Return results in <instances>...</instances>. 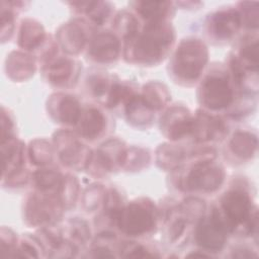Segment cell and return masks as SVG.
<instances>
[{
  "instance_id": "6da1fadb",
  "label": "cell",
  "mask_w": 259,
  "mask_h": 259,
  "mask_svg": "<svg viewBox=\"0 0 259 259\" xmlns=\"http://www.w3.org/2000/svg\"><path fill=\"white\" fill-rule=\"evenodd\" d=\"M175 30L170 22L144 24L135 37L123 42L122 55L127 63L155 66L170 53Z\"/></svg>"
},
{
  "instance_id": "7a4b0ae2",
  "label": "cell",
  "mask_w": 259,
  "mask_h": 259,
  "mask_svg": "<svg viewBox=\"0 0 259 259\" xmlns=\"http://www.w3.org/2000/svg\"><path fill=\"white\" fill-rule=\"evenodd\" d=\"M229 234L257 236L258 214L253 197L244 184L231 186L214 205Z\"/></svg>"
},
{
  "instance_id": "3957f363",
  "label": "cell",
  "mask_w": 259,
  "mask_h": 259,
  "mask_svg": "<svg viewBox=\"0 0 259 259\" xmlns=\"http://www.w3.org/2000/svg\"><path fill=\"white\" fill-rule=\"evenodd\" d=\"M242 92L247 91L238 88L228 67L217 65L200 81L197 99L204 110L212 113L218 111L227 112Z\"/></svg>"
},
{
  "instance_id": "277c9868",
  "label": "cell",
  "mask_w": 259,
  "mask_h": 259,
  "mask_svg": "<svg viewBox=\"0 0 259 259\" xmlns=\"http://www.w3.org/2000/svg\"><path fill=\"white\" fill-rule=\"evenodd\" d=\"M207 61L208 50L201 39L192 36L183 38L170 60L169 74L176 83L191 86L203 74Z\"/></svg>"
},
{
  "instance_id": "5b68a950",
  "label": "cell",
  "mask_w": 259,
  "mask_h": 259,
  "mask_svg": "<svg viewBox=\"0 0 259 259\" xmlns=\"http://www.w3.org/2000/svg\"><path fill=\"white\" fill-rule=\"evenodd\" d=\"M224 167L215 160L188 163L171 171V183L180 191L211 193L221 188L225 181Z\"/></svg>"
},
{
  "instance_id": "8992f818",
  "label": "cell",
  "mask_w": 259,
  "mask_h": 259,
  "mask_svg": "<svg viewBox=\"0 0 259 259\" xmlns=\"http://www.w3.org/2000/svg\"><path fill=\"white\" fill-rule=\"evenodd\" d=\"M160 220L161 211L157 205L149 198L140 197L122 205L114 227L127 237L139 238L155 233Z\"/></svg>"
},
{
  "instance_id": "52a82bcc",
  "label": "cell",
  "mask_w": 259,
  "mask_h": 259,
  "mask_svg": "<svg viewBox=\"0 0 259 259\" xmlns=\"http://www.w3.org/2000/svg\"><path fill=\"white\" fill-rule=\"evenodd\" d=\"M65 209L58 194L33 190L24 200L23 220L30 227L42 229L56 225Z\"/></svg>"
},
{
  "instance_id": "ba28073f",
  "label": "cell",
  "mask_w": 259,
  "mask_h": 259,
  "mask_svg": "<svg viewBox=\"0 0 259 259\" xmlns=\"http://www.w3.org/2000/svg\"><path fill=\"white\" fill-rule=\"evenodd\" d=\"M53 145L60 163L69 169L86 170L92 151L84 145L76 133L69 130L54 134Z\"/></svg>"
},
{
  "instance_id": "9c48e42d",
  "label": "cell",
  "mask_w": 259,
  "mask_h": 259,
  "mask_svg": "<svg viewBox=\"0 0 259 259\" xmlns=\"http://www.w3.org/2000/svg\"><path fill=\"white\" fill-rule=\"evenodd\" d=\"M229 232L214 205L203 214L194 228L195 242L204 252H220L228 241Z\"/></svg>"
},
{
  "instance_id": "30bf717a",
  "label": "cell",
  "mask_w": 259,
  "mask_h": 259,
  "mask_svg": "<svg viewBox=\"0 0 259 259\" xmlns=\"http://www.w3.org/2000/svg\"><path fill=\"white\" fill-rule=\"evenodd\" d=\"M204 24L207 36L217 42L231 40L243 27L237 7H225L212 12Z\"/></svg>"
},
{
  "instance_id": "8fae6325",
  "label": "cell",
  "mask_w": 259,
  "mask_h": 259,
  "mask_svg": "<svg viewBox=\"0 0 259 259\" xmlns=\"http://www.w3.org/2000/svg\"><path fill=\"white\" fill-rule=\"evenodd\" d=\"M93 26L81 17L74 18L59 27L56 41L68 55H78L87 48L94 33Z\"/></svg>"
},
{
  "instance_id": "7c38bea8",
  "label": "cell",
  "mask_w": 259,
  "mask_h": 259,
  "mask_svg": "<svg viewBox=\"0 0 259 259\" xmlns=\"http://www.w3.org/2000/svg\"><path fill=\"white\" fill-rule=\"evenodd\" d=\"M80 69L77 60L61 54L40 66L42 77L57 88L74 86L80 75Z\"/></svg>"
},
{
  "instance_id": "4fadbf2b",
  "label": "cell",
  "mask_w": 259,
  "mask_h": 259,
  "mask_svg": "<svg viewBox=\"0 0 259 259\" xmlns=\"http://www.w3.org/2000/svg\"><path fill=\"white\" fill-rule=\"evenodd\" d=\"M228 135V124L218 114L204 109H197L193 114L190 138L196 144L206 145L222 142Z\"/></svg>"
},
{
  "instance_id": "5bb4252c",
  "label": "cell",
  "mask_w": 259,
  "mask_h": 259,
  "mask_svg": "<svg viewBox=\"0 0 259 259\" xmlns=\"http://www.w3.org/2000/svg\"><path fill=\"white\" fill-rule=\"evenodd\" d=\"M193 114L181 104L169 106L160 117V130L171 142H178L190 137Z\"/></svg>"
},
{
  "instance_id": "9a60e30c",
  "label": "cell",
  "mask_w": 259,
  "mask_h": 259,
  "mask_svg": "<svg viewBox=\"0 0 259 259\" xmlns=\"http://www.w3.org/2000/svg\"><path fill=\"white\" fill-rule=\"evenodd\" d=\"M121 53V44L119 37L113 31H99L90 38L87 48V58L101 65L115 63Z\"/></svg>"
},
{
  "instance_id": "2e32d148",
  "label": "cell",
  "mask_w": 259,
  "mask_h": 259,
  "mask_svg": "<svg viewBox=\"0 0 259 259\" xmlns=\"http://www.w3.org/2000/svg\"><path fill=\"white\" fill-rule=\"evenodd\" d=\"M47 109L56 122L66 126H75L80 117L82 106L76 96L58 92L49 97Z\"/></svg>"
},
{
  "instance_id": "e0dca14e",
  "label": "cell",
  "mask_w": 259,
  "mask_h": 259,
  "mask_svg": "<svg viewBox=\"0 0 259 259\" xmlns=\"http://www.w3.org/2000/svg\"><path fill=\"white\" fill-rule=\"evenodd\" d=\"M108 126V118L103 110L95 105H87L82 107L80 117L74 127L79 138L95 142L106 134Z\"/></svg>"
},
{
  "instance_id": "ac0fdd59",
  "label": "cell",
  "mask_w": 259,
  "mask_h": 259,
  "mask_svg": "<svg viewBox=\"0 0 259 259\" xmlns=\"http://www.w3.org/2000/svg\"><path fill=\"white\" fill-rule=\"evenodd\" d=\"M164 221L167 242L176 247L183 246L190 236L193 222L180 211L178 204L172 205L168 209Z\"/></svg>"
},
{
  "instance_id": "d6986e66",
  "label": "cell",
  "mask_w": 259,
  "mask_h": 259,
  "mask_svg": "<svg viewBox=\"0 0 259 259\" xmlns=\"http://www.w3.org/2000/svg\"><path fill=\"white\" fill-rule=\"evenodd\" d=\"M130 5L145 24L169 22L175 12V3L169 1H134Z\"/></svg>"
},
{
  "instance_id": "ffe728a7",
  "label": "cell",
  "mask_w": 259,
  "mask_h": 259,
  "mask_svg": "<svg viewBox=\"0 0 259 259\" xmlns=\"http://www.w3.org/2000/svg\"><path fill=\"white\" fill-rule=\"evenodd\" d=\"M73 11L89 24L94 26H103L112 21L114 17V6L110 2L104 1H86L68 3Z\"/></svg>"
},
{
  "instance_id": "44dd1931",
  "label": "cell",
  "mask_w": 259,
  "mask_h": 259,
  "mask_svg": "<svg viewBox=\"0 0 259 259\" xmlns=\"http://www.w3.org/2000/svg\"><path fill=\"white\" fill-rule=\"evenodd\" d=\"M47 39L48 36L45 28L39 21L29 17L20 21L17 33V44L21 50L27 53L39 51Z\"/></svg>"
},
{
  "instance_id": "7402d4cb",
  "label": "cell",
  "mask_w": 259,
  "mask_h": 259,
  "mask_svg": "<svg viewBox=\"0 0 259 259\" xmlns=\"http://www.w3.org/2000/svg\"><path fill=\"white\" fill-rule=\"evenodd\" d=\"M258 139L256 134L247 130L236 131L228 142L227 151L239 162L252 160L257 153Z\"/></svg>"
},
{
  "instance_id": "603a6c76",
  "label": "cell",
  "mask_w": 259,
  "mask_h": 259,
  "mask_svg": "<svg viewBox=\"0 0 259 259\" xmlns=\"http://www.w3.org/2000/svg\"><path fill=\"white\" fill-rule=\"evenodd\" d=\"M35 69V59L27 52L13 51L7 56L5 70L7 76L15 82L26 81L33 76Z\"/></svg>"
},
{
  "instance_id": "cb8c5ba5",
  "label": "cell",
  "mask_w": 259,
  "mask_h": 259,
  "mask_svg": "<svg viewBox=\"0 0 259 259\" xmlns=\"http://www.w3.org/2000/svg\"><path fill=\"white\" fill-rule=\"evenodd\" d=\"M122 108L125 119L136 127H149L154 122L155 111L144 103L139 92L131 96Z\"/></svg>"
},
{
  "instance_id": "d4e9b609",
  "label": "cell",
  "mask_w": 259,
  "mask_h": 259,
  "mask_svg": "<svg viewBox=\"0 0 259 259\" xmlns=\"http://www.w3.org/2000/svg\"><path fill=\"white\" fill-rule=\"evenodd\" d=\"M63 177L64 174L58 169L45 166L39 167L36 171L31 173L30 182L33 186V190L59 195Z\"/></svg>"
},
{
  "instance_id": "484cf974",
  "label": "cell",
  "mask_w": 259,
  "mask_h": 259,
  "mask_svg": "<svg viewBox=\"0 0 259 259\" xmlns=\"http://www.w3.org/2000/svg\"><path fill=\"white\" fill-rule=\"evenodd\" d=\"M187 157V152L180 145L173 143L161 144L156 150L157 165L165 171H173L182 166Z\"/></svg>"
},
{
  "instance_id": "4316f807",
  "label": "cell",
  "mask_w": 259,
  "mask_h": 259,
  "mask_svg": "<svg viewBox=\"0 0 259 259\" xmlns=\"http://www.w3.org/2000/svg\"><path fill=\"white\" fill-rule=\"evenodd\" d=\"M140 95L144 103L155 112L164 109L171 100V94L167 86L159 81L146 83Z\"/></svg>"
},
{
  "instance_id": "83f0119b",
  "label": "cell",
  "mask_w": 259,
  "mask_h": 259,
  "mask_svg": "<svg viewBox=\"0 0 259 259\" xmlns=\"http://www.w3.org/2000/svg\"><path fill=\"white\" fill-rule=\"evenodd\" d=\"M113 32L120 38L123 42L131 40L137 35V33L142 28L140 19L134 12L122 10L117 12L112 19Z\"/></svg>"
},
{
  "instance_id": "f1b7e54d",
  "label": "cell",
  "mask_w": 259,
  "mask_h": 259,
  "mask_svg": "<svg viewBox=\"0 0 259 259\" xmlns=\"http://www.w3.org/2000/svg\"><path fill=\"white\" fill-rule=\"evenodd\" d=\"M63 237L72 243L77 249L86 245L91 238V231L86 221L79 218H71L61 228Z\"/></svg>"
},
{
  "instance_id": "f546056e",
  "label": "cell",
  "mask_w": 259,
  "mask_h": 259,
  "mask_svg": "<svg viewBox=\"0 0 259 259\" xmlns=\"http://www.w3.org/2000/svg\"><path fill=\"white\" fill-rule=\"evenodd\" d=\"M27 158L30 164L36 167L49 166L54 159V145L45 139H35L31 141L27 148Z\"/></svg>"
},
{
  "instance_id": "4dcf8cb0",
  "label": "cell",
  "mask_w": 259,
  "mask_h": 259,
  "mask_svg": "<svg viewBox=\"0 0 259 259\" xmlns=\"http://www.w3.org/2000/svg\"><path fill=\"white\" fill-rule=\"evenodd\" d=\"M114 81L115 80L106 72L96 71L88 75L86 79V89L93 98L103 103Z\"/></svg>"
},
{
  "instance_id": "1f68e13d",
  "label": "cell",
  "mask_w": 259,
  "mask_h": 259,
  "mask_svg": "<svg viewBox=\"0 0 259 259\" xmlns=\"http://www.w3.org/2000/svg\"><path fill=\"white\" fill-rule=\"evenodd\" d=\"M107 188L98 183L88 185L82 193V206L87 212H96L103 208L106 198Z\"/></svg>"
},
{
  "instance_id": "d6a6232c",
  "label": "cell",
  "mask_w": 259,
  "mask_h": 259,
  "mask_svg": "<svg viewBox=\"0 0 259 259\" xmlns=\"http://www.w3.org/2000/svg\"><path fill=\"white\" fill-rule=\"evenodd\" d=\"M150 162L151 154L147 149L141 147H131L126 149L121 169L128 172H137L147 168Z\"/></svg>"
},
{
  "instance_id": "836d02e7",
  "label": "cell",
  "mask_w": 259,
  "mask_h": 259,
  "mask_svg": "<svg viewBox=\"0 0 259 259\" xmlns=\"http://www.w3.org/2000/svg\"><path fill=\"white\" fill-rule=\"evenodd\" d=\"M59 196L65 208H71L75 205L79 196V182L72 174H64Z\"/></svg>"
},
{
  "instance_id": "e575fe53",
  "label": "cell",
  "mask_w": 259,
  "mask_h": 259,
  "mask_svg": "<svg viewBox=\"0 0 259 259\" xmlns=\"http://www.w3.org/2000/svg\"><path fill=\"white\" fill-rule=\"evenodd\" d=\"M237 8L240 12L242 24L251 30H257L259 21V4L258 2H239L237 3Z\"/></svg>"
},
{
  "instance_id": "d590c367",
  "label": "cell",
  "mask_w": 259,
  "mask_h": 259,
  "mask_svg": "<svg viewBox=\"0 0 259 259\" xmlns=\"http://www.w3.org/2000/svg\"><path fill=\"white\" fill-rule=\"evenodd\" d=\"M16 9L10 2H1V39L3 42L9 40L15 28Z\"/></svg>"
},
{
  "instance_id": "8d00e7d4",
  "label": "cell",
  "mask_w": 259,
  "mask_h": 259,
  "mask_svg": "<svg viewBox=\"0 0 259 259\" xmlns=\"http://www.w3.org/2000/svg\"><path fill=\"white\" fill-rule=\"evenodd\" d=\"M120 256L122 257H134V258H147V257H159V254L153 252L149 246L137 243V242H128L123 244L119 248Z\"/></svg>"
},
{
  "instance_id": "74e56055",
  "label": "cell",
  "mask_w": 259,
  "mask_h": 259,
  "mask_svg": "<svg viewBox=\"0 0 259 259\" xmlns=\"http://www.w3.org/2000/svg\"><path fill=\"white\" fill-rule=\"evenodd\" d=\"M18 240L16 235L10 230L6 228L1 229V240H0V251L1 255L11 256L14 253Z\"/></svg>"
},
{
  "instance_id": "f35d334b",
  "label": "cell",
  "mask_w": 259,
  "mask_h": 259,
  "mask_svg": "<svg viewBox=\"0 0 259 259\" xmlns=\"http://www.w3.org/2000/svg\"><path fill=\"white\" fill-rule=\"evenodd\" d=\"M1 125H2L1 144L15 139V137H14L15 125H14L13 117L8 111L6 112V109L3 106H2V112H1Z\"/></svg>"
},
{
  "instance_id": "ab89813d",
  "label": "cell",
  "mask_w": 259,
  "mask_h": 259,
  "mask_svg": "<svg viewBox=\"0 0 259 259\" xmlns=\"http://www.w3.org/2000/svg\"><path fill=\"white\" fill-rule=\"evenodd\" d=\"M233 255L232 257H237V258H253L257 257V254L253 253L251 249L247 247H237L233 250Z\"/></svg>"
}]
</instances>
